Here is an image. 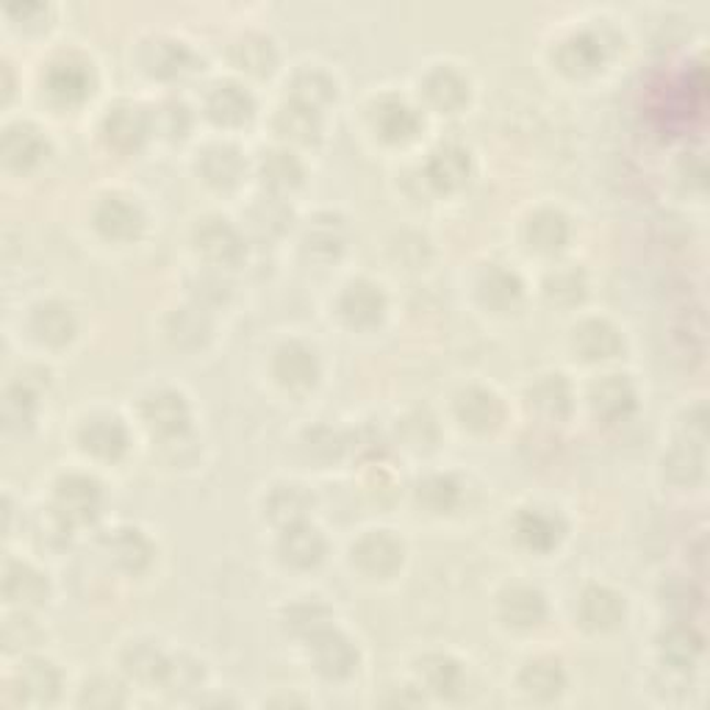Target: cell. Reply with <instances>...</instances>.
Masks as SVG:
<instances>
[{"label":"cell","mask_w":710,"mask_h":710,"mask_svg":"<svg viewBox=\"0 0 710 710\" xmlns=\"http://www.w3.org/2000/svg\"><path fill=\"white\" fill-rule=\"evenodd\" d=\"M331 622V611L325 606H320V602H298V606H291L286 611V628L298 635V639L306 641H314L317 635L328 633Z\"/></svg>","instance_id":"60d3db41"},{"label":"cell","mask_w":710,"mask_h":710,"mask_svg":"<svg viewBox=\"0 0 710 710\" xmlns=\"http://www.w3.org/2000/svg\"><path fill=\"white\" fill-rule=\"evenodd\" d=\"M666 602H669L672 608H680L683 613H691V608H699V591L694 586H680V591H677L675 586L666 591Z\"/></svg>","instance_id":"91938a15"},{"label":"cell","mask_w":710,"mask_h":710,"mask_svg":"<svg viewBox=\"0 0 710 710\" xmlns=\"http://www.w3.org/2000/svg\"><path fill=\"white\" fill-rule=\"evenodd\" d=\"M81 439V447L87 453H92L95 458L114 461L125 453L129 447V433H125L123 422L114 420V417H95L78 433Z\"/></svg>","instance_id":"8fae6325"},{"label":"cell","mask_w":710,"mask_h":710,"mask_svg":"<svg viewBox=\"0 0 710 710\" xmlns=\"http://www.w3.org/2000/svg\"><path fill=\"white\" fill-rule=\"evenodd\" d=\"M402 431H406L408 447L413 450H425L436 442V428L428 420L425 413H411L406 422H402Z\"/></svg>","instance_id":"6f0895ef"},{"label":"cell","mask_w":710,"mask_h":710,"mask_svg":"<svg viewBox=\"0 0 710 710\" xmlns=\"http://www.w3.org/2000/svg\"><path fill=\"white\" fill-rule=\"evenodd\" d=\"M311 506H314V497H311L303 486H275V489L269 491L267 502H264L269 522L284 530L295 528V524H303Z\"/></svg>","instance_id":"e0dca14e"},{"label":"cell","mask_w":710,"mask_h":710,"mask_svg":"<svg viewBox=\"0 0 710 710\" xmlns=\"http://www.w3.org/2000/svg\"><path fill=\"white\" fill-rule=\"evenodd\" d=\"M420 677L425 688H431L439 697H455L464 683V672L447 655H428L420 661Z\"/></svg>","instance_id":"f35d334b"},{"label":"cell","mask_w":710,"mask_h":710,"mask_svg":"<svg viewBox=\"0 0 710 710\" xmlns=\"http://www.w3.org/2000/svg\"><path fill=\"white\" fill-rule=\"evenodd\" d=\"M18 688L23 699H34V702H53L62 688V677H58L56 666L47 661H29L20 666L18 672Z\"/></svg>","instance_id":"1f68e13d"},{"label":"cell","mask_w":710,"mask_h":710,"mask_svg":"<svg viewBox=\"0 0 710 710\" xmlns=\"http://www.w3.org/2000/svg\"><path fill=\"white\" fill-rule=\"evenodd\" d=\"M192 65V53L181 45V42L173 40H158L153 42L151 58H147V67H151L153 76L162 78H175L184 76Z\"/></svg>","instance_id":"f6af8a7d"},{"label":"cell","mask_w":710,"mask_h":710,"mask_svg":"<svg viewBox=\"0 0 710 710\" xmlns=\"http://www.w3.org/2000/svg\"><path fill=\"white\" fill-rule=\"evenodd\" d=\"M262 181L273 192H289L303 181V164L286 151H273L262 158Z\"/></svg>","instance_id":"ab89813d"},{"label":"cell","mask_w":710,"mask_h":710,"mask_svg":"<svg viewBox=\"0 0 710 710\" xmlns=\"http://www.w3.org/2000/svg\"><path fill=\"white\" fill-rule=\"evenodd\" d=\"M195 245L203 253L206 262L217 264V267H233L245 258V242H242L240 231L220 217H209L195 228Z\"/></svg>","instance_id":"6da1fadb"},{"label":"cell","mask_w":710,"mask_h":710,"mask_svg":"<svg viewBox=\"0 0 710 710\" xmlns=\"http://www.w3.org/2000/svg\"><path fill=\"white\" fill-rule=\"evenodd\" d=\"M580 619L591 630H613L624 619V600L613 588H586L580 597Z\"/></svg>","instance_id":"9a60e30c"},{"label":"cell","mask_w":710,"mask_h":710,"mask_svg":"<svg viewBox=\"0 0 710 710\" xmlns=\"http://www.w3.org/2000/svg\"><path fill=\"white\" fill-rule=\"evenodd\" d=\"M142 417H145L151 431H156L158 436L175 439L187 433L189 406L178 391H158V395H151L145 400Z\"/></svg>","instance_id":"5b68a950"},{"label":"cell","mask_w":710,"mask_h":710,"mask_svg":"<svg viewBox=\"0 0 710 710\" xmlns=\"http://www.w3.org/2000/svg\"><path fill=\"white\" fill-rule=\"evenodd\" d=\"M591 406L606 422H619L635 408V391L622 375H608L591 386Z\"/></svg>","instance_id":"5bb4252c"},{"label":"cell","mask_w":710,"mask_h":710,"mask_svg":"<svg viewBox=\"0 0 710 710\" xmlns=\"http://www.w3.org/2000/svg\"><path fill=\"white\" fill-rule=\"evenodd\" d=\"M103 131L109 145H114L117 151H136L147 136V117L140 106H114L106 117Z\"/></svg>","instance_id":"7c38bea8"},{"label":"cell","mask_w":710,"mask_h":710,"mask_svg":"<svg viewBox=\"0 0 710 710\" xmlns=\"http://www.w3.org/2000/svg\"><path fill=\"white\" fill-rule=\"evenodd\" d=\"M544 289H547L550 300H555V303L561 306H572L577 303V300H583V295H586V278H583L580 269L575 267L555 269V273H550Z\"/></svg>","instance_id":"681fc988"},{"label":"cell","mask_w":710,"mask_h":710,"mask_svg":"<svg viewBox=\"0 0 710 710\" xmlns=\"http://www.w3.org/2000/svg\"><path fill=\"white\" fill-rule=\"evenodd\" d=\"M522 298V280L517 278V273L502 267L486 269L480 278V300L495 311H508L511 306H517V300Z\"/></svg>","instance_id":"e575fe53"},{"label":"cell","mask_w":710,"mask_h":710,"mask_svg":"<svg viewBox=\"0 0 710 710\" xmlns=\"http://www.w3.org/2000/svg\"><path fill=\"white\" fill-rule=\"evenodd\" d=\"M339 311L353 328L378 325L386 311L384 291L378 286L367 284V280H358V284L347 286V291L339 300Z\"/></svg>","instance_id":"9c48e42d"},{"label":"cell","mask_w":710,"mask_h":710,"mask_svg":"<svg viewBox=\"0 0 710 710\" xmlns=\"http://www.w3.org/2000/svg\"><path fill=\"white\" fill-rule=\"evenodd\" d=\"M192 295L200 303H222L228 298V284L220 275H198L192 280Z\"/></svg>","instance_id":"680465c9"},{"label":"cell","mask_w":710,"mask_h":710,"mask_svg":"<svg viewBox=\"0 0 710 710\" xmlns=\"http://www.w3.org/2000/svg\"><path fill=\"white\" fill-rule=\"evenodd\" d=\"M661 655L669 666L677 669H691L702 655V635L691 624H675L661 635Z\"/></svg>","instance_id":"f546056e"},{"label":"cell","mask_w":710,"mask_h":710,"mask_svg":"<svg viewBox=\"0 0 710 710\" xmlns=\"http://www.w3.org/2000/svg\"><path fill=\"white\" fill-rule=\"evenodd\" d=\"M58 508L73 519V522H89L98 517L100 508V486L98 480L87 475H67L56 486Z\"/></svg>","instance_id":"ba28073f"},{"label":"cell","mask_w":710,"mask_h":710,"mask_svg":"<svg viewBox=\"0 0 710 710\" xmlns=\"http://www.w3.org/2000/svg\"><path fill=\"white\" fill-rule=\"evenodd\" d=\"M575 350L586 362H606L622 353V336L606 320H586L575 331Z\"/></svg>","instance_id":"d6986e66"},{"label":"cell","mask_w":710,"mask_h":710,"mask_svg":"<svg viewBox=\"0 0 710 710\" xmlns=\"http://www.w3.org/2000/svg\"><path fill=\"white\" fill-rule=\"evenodd\" d=\"M209 114L220 125H242L253 117V98L236 84H222L209 95Z\"/></svg>","instance_id":"4316f807"},{"label":"cell","mask_w":710,"mask_h":710,"mask_svg":"<svg viewBox=\"0 0 710 710\" xmlns=\"http://www.w3.org/2000/svg\"><path fill=\"white\" fill-rule=\"evenodd\" d=\"M306 247L317 258H336L344 247V225L339 217H317L306 233Z\"/></svg>","instance_id":"b9f144b4"},{"label":"cell","mask_w":710,"mask_h":710,"mask_svg":"<svg viewBox=\"0 0 710 710\" xmlns=\"http://www.w3.org/2000/svg\"><path fill=\"white\" fill-rule=\"evenodd\" d=\"M31 331L36 333V339L53 347H62L73 339L76 333V320H73L70 309L62 303H45L34 311L31 317Z\"/></svg>","instance_id":"83f0119b"},{"label":"cell","mask_w":710,"mask_h":710,"mask_svg":"<svg viewBox=\"0 0 710 710\" xmlns=\"http://www.w3.org/2000/svg\"><path fill=\"white\" fill-rule=\"evenodd\" d=\"M3 595L14 606H40L47 595V583L29 564L12 561V564H7V572H3Z\"/></svg>","instance_id":"484cf974"},{"label":"cell","mask_w":710,"mask_h":710,"mask_svg":"<svg viewBox=\"0 0 710 710\" xmlns=\"http://www.w3.org/2000/svg\"><path fill=\"white\" fill-rule=\"evenodd\" d=\"M280 555H284L286 564L309 569V566L320 564L322 555H325V539H322L320 530L309 528V524H295V528L284 530Z\"/></svg>","instance_id":"ffe728a7"},{"label":"cell","mask_w":710,"mask_h":710,"mask_svg":"<svg viewBox=\"0 0 710 710\" xmlns=\"http://www.w3.org/2000/svg\"><path fill=\"white\" fill-rule=\"evenodd\" d=\"M458 497H461L458 484H455L453 478H444V475H433V478L422 480L420 484V502L436 513L453 511Z\"/></svg>","instance_id":"f907efd6"},{"label":"cell","mask_w":710,"mask_h":710,"mask_svg":"<svg viewBox=\"0 0 710 710\" xmlns=\"http://www.w3.org/2000/svg\"><path fill=\"white\" fill-rule=\"evenodd\" d=\"M455 413H458V420L464 422V428H469V431L489 433L495 431V428H500L502 417H506V408H502V400L495 391L472 386V389L458 395V400H455Z\"/></svg>","instance_id":"3957f363"},{"label":"cell","mask_w":710,"mask_h":710,"mask_svg":"<svg viewBox=\"0 0 710 710\" xmlns=\"http://www.w3.org/2000/svg\"><path fill=\"white\" fill-rule=\"evenodd\" d=\"M247 220H251V231L258 240H275L291 225V209L280 203L278 198H264L262 203L253 206Z\"/></svg>","instance_id":"7bdbcfd3"},{"label":"cell","mask_w":710,"mask_h":710,"mask_svg":"<svg viewBox=\"0 0 710 710\" xmlns=\"http://www.w3.org/2000/svg\"><path fill=\"white\" fill-rule=\"evenodd\" d=\"M151 555V542L142 536L140 530H117V536L111 539V558L117 561V566H123L125 572L145 569Z\"/></svg>","instance_id":"ee69618b"},{"label":"cell","mask_w":710,"mask_h":710,"mask_svg":"<svg viewBox=\"0 0 710 710\" xmlns=\"http://www.w3.org/2000/svg\"><path fill=\"white\" fill-rule=\"evenodd\" d=\"M198 169L211 187L231 189L242 181L245 158H242V153L231 145H211L209 151H203V156H200Z\"/></svg>","instance_id":"ac0fdd59"},{"label":"cell","mask_w":710,"mask_h":710,"mask_svg":"<svg viewBox=\"0 0 710 710\" xmlns=\"http://www.w3.org/2000/svg\"><path fill=\"white\" fill-rule=\"evenodd\" d=\"M530 408H536L544 420H564L572 408V389L564 375H544L542 380L530 386Z\"/></svg>","instance_id":"d4e9b609"},{"label":"cell","mask_w":710,"mask_h":710,"mask_svg":"<svg viewBox=\"0 0 710 710\" xmlns=\"http://www.w3.org/2000/svg\"><path fill=\"white\" fill-rule=\"evenodd\" d=\"M164 666H167V658L162 655V650H156V646L147 644V641L129 646L123 655V669L129 672V677H134L136 683H145V686L162 683Z\"/></svg>","instance_id":"74e56055"},{"label":"cell","mask_w":710,"mask_h":710,"mask_svg":"<svg viewBox=\"0 0 710 710\" xmlns=\"http://www.w3.org/2000/svg\"><path fill=\"white\" fill-rule=\"evenodd\" d=\"M561 533H564V524H561V519L550 517V513L524 511L517 519L519 542L530 550H539V553L553 550L561 542Z\"/></svg>","instance_id":"4dcf8cb0"},{"label":"cell","mask_w":710,"mask_h":710,"mask_svg":"<svg viewBox=\"0 0 710 710\" xmlns=\"http://www.w3.org/2000/svg\"><path fill=\"white\" fill-rule=\"evenodd\" d=\"M275 378L286 386V389L303 391L311 389L320 378V364H317L314 350H309L306 344L291 342L275 353Z\"/></svg>","instance_id":"277c9868"},{"label":"cell","mask_w":710,"mask_h":710,"mask_svg":"<svg viewBox=\"0 0 710 710\" xmlns=\"http://www.w3.org/2000/svg\"><path fill=\"white\" fill-rule=\"evenodd\" d=\"M425 95L439 111H458L469 100V84L450 67H439L425 78Z\"/></svg>","instance_id":"d6a6232c"},{"label":"cell","mask_w":710,"mask_h":710,"mask_svg":"<svg viewBox=\"0 0 710 710\" xmlns=\"http://www.w3.org/2000/svg\"><path fill=\"white\" fill-rule=\"evenodd\" d=\"M275 129H278V134L284 140L298 142V145H311L320 136V120H317L314 109H306V106L291 100L275 117Z\"/></svg>","instance_id":"d590c367"},{"label":"cell","mask_w":710,"mask_h":710,"mask_svg":"<svg viewBox=\"0 0 710 710\" xmlns=\"http://www.w3.org/2000/svg\"><path fill=\"white\" fill-rule=\"evenodd\" d=\"M189 125H192V114H189V109L181 103V100H167V103L158 106L156 129L162 131L164 136L178 140V136L187 134Z\"/></svg>","instance_id":"db71d44e"},{"label":"cell","mask_w":710,"mask_h":710,"mask_svg":"<svg viewBox=\"0 0 710 710\" xmlns=\"http://www.w3.org/2000/svg\"><path fill=\"white\" fill-rule=\"evenodd\" d=\"M3 413H7L9 425H25V422H31V417H34V391L25 384L12 386L7 391Z\"/></svg>","instance_id":"11a10c76"},{"label":"cell","mask_w":710,"mask_h":710,"mask_svg":"<svg viewBox=\"0 0 710 710\" xmlns=\"http://www.w3.org/2000/svg\"><path fill=\"white\" fill-rule=\"evenodd\" d=\"M705 472V458H702V450L694 447L691 442L686 444V447H677L672 450L669 458H666V475H669L675 484H697L699 478H702Z\"/></svg>","instance_id":"c3c4849f"},{"label":"cell","mask_w":710,"mask_h":710,"mask_svg":"<svg viewBox=\"0 0 710 710\" xmlns=\"http://www.w3.org/2000/svg\"><path fill=\"white\" fill-rule=\"evenodd\" d=\"M353 561L358 569L373 577H386L400 569L402 564V544L391 533H367L362 542L353 547Z\"/></svg>","instance_id":"8992f818"},{"label":"cell","mask_w":710,"mask_h":710,"mask_svg":"<svg viewBox=\"0 0 710 710\" xmlns=\"http://www.w3.org/2000/svg\"><path fill=\"white\" fill-rule=\"evenodd\" d=\"M70 524L73 519L62 508H45L36 519V539L51 547H62L70 539Z\"/></svg>","instance_id":"816d5d0a"},{"label":"cell","mask_w":710,"mask_h":710,"mask_svg":"<svg viewBox=\"0 0 710 710\" xmlns=\"http://www.w3.org/2000/svg\"><path fill=\"white\" fill-rule=\"evenodd\" d=\"M203 683V666L189 655H178V658H167L164 666V677L158 686L167 688L169 694H187Z\"/></svg>","instance_id":"7dc6e473"},{"label":"cell","mask_w":710,"mask_h":710,"mask_svg":"<svg viewBox=\"0 0 710 710\" xmlns=\"http://www.w3.org/2000/svg\"><path fill=\"white\" fill-rule=\"evenodd\" d=\"M602 58H606L602 40L595 34H588V31L569 36V40L558 47V65L561 70L569 73V76H591L595 70H600Z\"/></svg>","instance_id":"2e32d148"},{"label":"cell","mask_w":710,"mask_h":710,"mask_svg":"<svg viewBox=\"0 0 710 710\" xmlns=\"http://www.w3.org/2000/svg\"><path fill=\"white\" fill-rule=\"evenodd\" d=\"M45 87L62 103H76L92 92V70L78 58H58L47 67Z\"/></svg>","instance_id":"52a82bcc"},{"label":"cell","mask_w":710,"mask_h":710,"mask_svg":"<svg viewBox=\"0 0 710 710\" xmlns=\"http://www.w3.org/2000/svg\"><path fill=\"white\" fill-rule=\"evenodd\" d=\"M569 242V222L561 211L544 209L536 211L528 222V245L536 253L553 256Z\"/></svg>","instance_id":"7402d4cb"},{"label":"cell","mask_w":710,"mask_h":710,"mask_svg":"<svg viewBox=\"0 0 710 710\" xmlns=\"http://www.w3.org/2000/svg\"><path fill=\"white\" fill-rule=\"evenodd\" d=\"M311 644V658H314V666L320 675H325L328 680H344L355 672L358 666V653L355 646L350 644V639H344L336 630H328V633L317 635Z\"/></svg>","instance_id":"7a4b0ae2"},{"label":"cell","mask_w":710,"mask_h":710,"mask_svg":"<svg viewBox=\"0 0 710 710\" xmlns=\"http://www.w3.org/2000/svg\"><path fill=\"white\" fill-rule=\"evenodd\" d=\"M167 333H169V339L178 344V347L192 350V347H200V344L209 342L211 322H209V317H206V311L195 306V309L175 311L167 322Z\"/></svg>","instance_id":"8d00e7d4"},{"label":"cell","mask_w":710,"mask_h":710,"mask_svg":"<svg viewBox=\"0 0 710 710\" xmlns=\"http://www.w3.org/2000/svg\"><path fill=\"white\" fill-rule=\"evenodd\" d=\"M519 686L524 688L528 697L547 702V699H555L561 691H564L566 675L555 661L542 658L524 666L522 675H519Z\"/></svg>","instance_id":"836d02e7"},{"label":"cell","mask_w":710,"mask_h":710,"mask_svg":"<svg viewBox=\"0 0 710 710\" xmlns=\"http://www.w3.org/2000/svg\"><path fill=\"white\" fill-rule=\"evenodd\" d=\"M295 103L306 106V109H320V106H328L333 98H336V84H333L331 76L320 70H303L298 73L295 84Z\"/></svg>","instance_id":"bcb514c9"},{"label":"cell","mask_w":710,"mask_h":710,"mask_svg":"<svg viewBox=\"0 0 710 710\" xmlns=\"http://www.w3.org/2000/svg\"><path fill=\"white\" fill-rule=\"evenodd\" d=\"M95 225L106 240L129 242L140 236L145 220H142V211L125 198H106L95 211Z\"/></svg>","instance_id":"30bf717a"},{"label":"cell","mask_w":710,"mask_h":710,"mask_svg":"<svg viewBox=\"0 0 710 710\" xmlns=\"http://www.w3.org/2000/svg\"><path fill=\"white\" fill-rule=\"evenodd\" d=\"M81 705H87V708H120V705H125V691L120 683L109 680V677H95L84 686Z\"/></svg>","instance_id":"f5cc1de1"},{"label":"cell","mask_w":710,"mask_h":710,"mask_svg":"<svg viewBox=\"0 0 710 710\" xmlns=\"http://www.w3.org/2000/svg\"><path fill=\"white\" fill-rule=\"evenodd\" d=\"M428 178L442 192H453L469 178V156L455 145H444L428 158Z\"/></svg>","instance_id":"603a6c76"},{"label":"cell","mask_w":710,"mask_h":710,"mask_svg":"<svg viewBox=\"0 0 710 710\" xmlns=\"http://www.w3.org/2000/svg\"><path fill=\"white\" fill-rule=\"evenodd\" d=\"M231 58H233V65L240 67V70H245L247 76H258V78L269 76L275 62H278L273 42L262 34H247L242 36V40H236V45L231 47Z\"/></svg>","instance_id":"f1b7e54d"},{"label":"cell","mask_w":710,"mask_h":710,"mask_svg":"<svg viewBox=\"0 0 710 710\" xmlns=\"http://www.w3.org/2000/svg\"><path fill=\"white\" fill-rule=\"evenodd\" d=\"M373 125L386 142H408L420 131V114L400 98H384L375 103Z\"/></svg>","instance_id":"4fadbf2b"},{"label":"cell","mask_w":710,"mask_h":710,"mask_svg":"<svg viewBox=\"0 0 710 710\" xmlns=\"http://www.w3.org/2000/svg\"><path fill=\"white\" fill-rule=\"evenodd\" d=\"M500 613L511 628H536L547 617V602L536 588L517 586L506 591L500 602Z\"/></svg>","instance_id":"cb8c5ba5"},{"label":"cell","mask_w":710,"mask_h":710,"mask_svg":"<svg viewBox=\"0 0 710 710\" xmlns=\"http://www.w3.org/2000/svg\"><path fill=\"white\" fill-rule=\"evenodd\" d=\"M47 153V142L34 125H12L3 134V158L14 169H31L40 164Z\"/></svg>","instance_id":"44dd1931"},{"label":"cell","mask_w":710,"mask_h":710,"mask_svg":"<svg viewBox=\"0 0 710 710\" xmlns=\"http://www.w3.org/2000/svg\"><path fill=\"white\" fill-rule=\"evenodd\" d=\"M40 641V628L34 624V619L29 617H12L3 628V644H7L9 653H18V650H25V646H34Z\"/></svg>","instance_id":"9f6ffc18"}]
</instances>
